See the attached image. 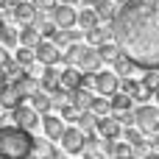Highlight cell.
Returning a JSON list of instances; mask_svg holds the SVG:
<instances>
[{"label": "cell", "instance_id": "cell-1", "mask_svg": "<svg viewBox=\"0 0 159 159\" xmlns=\"http://www.w3.org/2000/svg\"><path fill=\"white\" fill-rule=\"evenodd\" d=\"M112 42L137 67H159V0H126L112 20Z\"/></svg>", "mask_w": 159, "mask_h": 159}, {"label": "cell", "instance_id": "cell-2", "mask_svg": "<svg viewBox=\"0 0 159 159\" xmlns=\"http://www.w3.org/2000/svg\"><path fill=\"white\" fill-rule=\"evenodd\" d=\"M34 134L20 126H0V159H28Z\"/></svg>", "mask_w": 159, "mask_h": 159}, {"label": "cell", "instance_id": "cell-3", "mask_svg": "<svg viewBox=\"0 0 159 159\" xmlns=\"http://www.w3.org/2000/svg\"><path fill=\"white\" fill-rule=\"evenodd\" d=\"M134 126L140 131H148V134H157L159 131V106H148V103H140L134 109Z\"/></svg>", "mask_w": 159, "mask_h": 159}, {"label": "cell", "instance_id": "cell-4", "mask_svg": "<svg viewBox=\"0 0 159 159\" xmlns=\"http://www.w3.org/2000/svg\"><path fill=\"white\" fill-rule=\"evenodd\" d=\"M11 120H14V126H20V129H25V131H34V129L39 126V112H36L34 106H25V103H20L17 109H11Z\"/></svg>", "mask_w": 159, "mask_h": 159}, {"label": "cell", "instance_id": "cell-5", "mask_svg": "<svg viewBox=\"0 0 159 159\" xmlns=\"http://www.w3.org/2000/svg\"><path fill=\"white\" fill-rule=\"evenodd\" d=\"M61 148L67 151V154H73V157H78L81 151H84V145H87V134L78 129V126H73V129H64V134H61Z\"/></svg>", "mask_w": 159, "mask_h": 159}, {"label": "cell", "instance_id": "cell-6", "mask_svg": "<svg viewBox=\"0 0 159 159\" xmlns=\"http://www.w3.org/2000/svg\"><path fill=\"white\" fill-rule=\"evenodd\" d=\"M48 14H50V20H53L59 28H73V25L78 22V11H75L70 3H56Z\"/></svg>", "mask_w": 159, "mask_h": 159}, {"label": "cell", "instance_id": "cell-7", "mask_svg": "<svg viewBox=\"0 0 159 159\" xmlns=\"http://www.w3.org/2000/svg\"><path fill=\"white\" fill-rule=\"evenodd\" d=\"M92 84H95V89L101 92V95H115L117 89H120V78L115 75V73H106V70H98V73H92Z\"/></svg>", "mask_w": 159, "mask_h": 159}, {"label": "cell", "instance_id": "cell-8", "mask_svg": "<svg viewBox=\"0 0 159 159\" xmlns=\"http://www.w3.org/2000/svg\"><path fill=\"white\" fill-rule=\"evenodd\" d=\"M34 56H36V61H39V64H45V67H48V64H59L61 50H59L50 39H42V42L34 48Z\"/></svg>", "mask_w": 159, "mask_h": 159}, {"label": "cell", "instance_id": "cell-9", "mask_svg": "<svg viewBox=\"0 0 159 159\" xmlns=\"http://www.w3.org/2000/svg\"><path fill=\"white\" fill-rule=\"evenodd\" d=\"M95 131H98V137H101V140H117V137L123 134V126L117 123V117H109V115H103V117H98V123H95Z\"/></svg>", "mask_w": 159, "mask_h": 159}, {"label": "cell", "instance_id": "cell-10", "mask_svg": "<svg viewBox=\"0 0 159 159\" xmlns=\"http://www.w3.org/2000/svg\"><path fill=\"white\" fill-rule=\"evenodd\" d=\"M101 56H98V50L89 45V48H81V53H78V61H75V67L78 70H84V73H98L101 70Z\"/></svg>", "mask_w": 159, "mask_h": 159}, {"label": "cell", "instance_id": "cell-11", "mask_svg": "<svg viewBox=\"0 0 159 159\" xmlns=\"http://www.w3.org/2000/svg\"><path fill=\"white\" fill-rule=\"evenodd\" d=\"M39 123H42V129H45V137H48V140H53V143H59V140H61V134H64V129H67V126H64V120H61L59 115H50V112H45V117H42Z\"/></svg>", "mask_w": 159, "mask_h": 159}, {"label": "cell", "instance_id": "cell-12", "mask_svg": "<svg viewBox=\"0 0 159 159\" xmlns=\"http://www.w3.org/2000/svg\"><path fill=\"white\" fill-rule=\"evenodd\" d=\"M84 78H87V73L78 70L75 64H73V67H64V70L59 73V84H61L64 89H70V92L78 89V87H84Z\"/></svg>", "mask_w": 159, "mask_h": 159}, {"label": "cell", "instance_id": "cell-13", "mask_svg": "<svg viewBox=\"0 0 159 159\" xmlns=\"http://www.w3.org/2000/svg\"><path fill=\"white\" fill-rule=\"evenodd\" d=\"M103 151L112 159H131L134 157V148L129 143H120V140H103Z\"/></svg>", "mask_w": 159, "mask_h": 159}, {"label": "cell", "instance_id": "cell-14", "mask_svg": "<svg viewBox=\"0 0 159 159\" xmlns=\"http://www.w3.org/2000/svg\"><path fill=\"white\" fill-rule=\"evenodd\" d=\"M20 103H25V98L20 95V89H17L14 84H6V87L0 89V106L11 112V109H17Z\"/></svg>", "mask_w": 159, "mask_h": 159}, {"label": "cell", "instance_id": "cell-15", "mask_svg": "<svg viewBox=\"0 0 159 159\" xmlns=\"http://www.w3.org/2000/svg\"><path fill=\"white\" fill-rule=\"evenodd\" d=\"M53 140H48V137H34V145H31V154L28 159H50L53 157Z\"/></svg>", "mask_w": 159, "mask_h": 159}, {"label": "cell", "instance_id": "cell-16", "mask_svg": "<svg viewBox=\"0 0 159 159\" xmlns=\"http://www.w3.org/2000/svg\"><path fill=\"white\" fill-rule=\"evenodd\" d=\"M34 14H36V8H34V3H31V0L14 3V8H11V17H14L20 25H31V22H34Z\"/></svg>", "mask_w": 159, "mask_h": 159}, {"label": "cell", "instance_id": "cell-17", "mask_svg": "<svg viewBox=\"0 0 159 159\" xmlns=\"http://www.w3.org/2000/svg\"><path fill=\"white\" fill-rule=\"evenodd\" d=\"M92 98H95V92H92L89 87H78V89L70 92V103H73L78 112H87V109L92 106Z\"/></svg>", "mask_w": 159, "mask_h": 159}, {"label": "cell", "instance_id": "cell-18", "mask_svg": "<svg viewBox=\"0 0 159 159\" xmlns=\"http://www.w3.org/2000/svg\"><path fill=\"white\" fill-rule=\"evenodd\" d=\"M123 137H126V143L134 148V154H145L148 151V143L143 140V131H137V126H129V129H123Z\"/></svg>", "mask_w": 159, "mask_h": 159}, {"label": "cell", "instance_id": "cell-19", "mask_svg": "<svg viewBox=\"0 0 159 159\" xmlns=\"http://www.w3.org/2000/svg\"><path fill=\"white\" fill-rule=\"evenodd\" d=\"M17 39H20V45H25V48H36V45L42 42V34H39L36 25H22V31H17Z\"/></svg>", "mask_w": 159, "mask_h": 159}, {"label": "cell", "instance_id": "cell-20", "mask_svg": "<svg viewBox=\"0 0 159 159\" xmlns=\"http://www.w3.org/2000/svg\"><path fill=\"white\" fill-rule=\"evenodd\" d=\"M92 8H95L98 20H103V22H112L115 14H117V3H115V0H95Z\"/></svg>", "mask_w": 159, "mask_h": 159}, {"label": "cell", "instance_id": "cell-21", "mask_svg": "<svg viewBox=\"0 0 159 159\" xmlns=\"http://www.w3.org/2000/svg\"><path fill=\"white\" fill-rule=\"evenodd\" d=\"M84 36H87V42H89L92 48H98V45H103V42L112 39V28H101V25H95V28L84 31Z\"/></svg>", "mask_w": 159, "mask_h": 159}, {"label": "cell", "instance_id": "cell-22", "mask_svg": "<svg viewBox=\"0 0 159 159\" xmlns=\"http://www.w3.org/2000/svg\"><path fill=\"white\" fill-rule=\"evenodd\" d=\"M28 101H31V106H34L39 115H45V112H50V109H53V103H50V95H48L45 89H36V92H31V95H28Z\"/></svg>", "mask_w": 159, "mask_h": 159}, {"label": "cell", "instance_id": "cell-23", "mask_svg": "<svg viewBox=\"0 0 159 159\" xmlns=\"http://www.w3.org/2000/svg\"><path fill=\"white\" fill-rule=\"evenodd\" d=\"M112 64H115V75H117V78H129V75L137 70V64H134V61H131L126 53H120V56H117Z\"/></svg>", "mask_w": 159, "mask_h": 159}, {"label": "cell", "instance_id": "cell-24", "mask_svg": "<svg viewBox=\"0 0 159 159\" xmlns=\"http://www.w3.org/2000/svg\"><path fill=\"white\" fill-rule=\"evenodd\" d=\"M0 73H3V78H6V84H14V81H17V78H22L28 70H25L22 64H17V61H11V59H8V61L0 67Z\"/></svg>", "mask_w": 159, "mask_h": 159}, {"label": "cell", "instance_id": "cell-25", "mask_svg": "<svg viewBox=\"0 0 159 159\" xmlns=\"http://www.w3.org/2000/svg\"><path fill=\"white\" fill-rule=\"evenodd\" d=\"M56 84H59V70H56V64H48V67L42 70V75H39V89L50 92Z\"/></svg>", "mask_w": 159, "mask_h": 159}, {"label": "cell", "instance_id": "cell-26", "mask_svg": "<svg viewBox=\"0 0 159 159\" xmlns=\"http://www.w3.org/2000/svg\"><path fill=\"white\" fill-rule=\"evenodd\" d=\"M14 87L20 89V95H22V98H28L31 92H36V89H39V78H34V75H28V73H25L22 78H17V81H14Z\"/></svg>", "mask_w": 159, "mask_h": 159}, {"label": "cell", "instance_id": "cell-27", "mask_svg": "<svg viewBox=\"0 0 159 159\" xmlns=\"http://www.w3.org/2000/svg\"><path fill=\"white\" fill-rule=\"evenodd\" d=\"M109 103H112V112H129L131 106H134V101H131V95H126V92H115V95H109Z\"/></svg>", "mask_w": 159, "mask_h": 159}, {"label": "cell", "instance_id": "cell-28", "mask_svg": "<svg viewBox=\"0 0 159 159\" xmlns=\"http://www.w3.org/2000/svg\"><path fill=\"white\" fill-rule=\"evenodd\" d=\"M101 20H98V14H95V8L89 6V8H84V11H78V22L75 25H81V31H89V28H95Z\"/></svg>", "mask_w": 159, "mask_h": 159}, {"label": "cell", "instance_id": "cell-29", "mask_svg": "<svg viewBox=\"0 0 159 159\" xmlns=\"http://www.w3.org/2000/svg\"><path fill=\"white\" fill-rule=\"evenodd\" d=\"M95 50H98V56H101V61H115V59L120 56V48H117V45H115L112 39H109V42H103V45H98Z\"/></svg>", "mask_w": 159, "mask_h": 159}, {"label": "cell", "instance_id": "cell-30", "mask_svg": "<svg viewBox=\"0 0 159 159\" xmlns=\"http://www.w3.org/2000/svg\"><path fill=\"white\" fill-rule=\"evenodd\" d=\"M81 48H84V45H78V42H70V45L64 48V53L59 56V61H64V67H73V64L78 61V53H81Z\"/></svg>", "mask_w": 159, "mask_h": 159}, {"label": "cell", "instance_id": "cell-31", "mask_svg": "<svg viewBox=\"0 0 159 159\" xmlns=\"http://www.w3.org/2000/svg\"><path fill=\"white\" fill-rule=\"evenodd\" d=\"M14 61H17V64H22V67L31 73V64L36 61V56H34V48H25V45H20V50H17Z\"/></svg>", "mask_w": 159, "mask_h": 159}, {"label": "cell", "instance_id": "cell-32", "mask_svg": "<svg viewBox=\"0 0 159 159\" xmlns=\"http://www.w3.org/2000/svg\"><path fill=\"white\" fill-rule=\"evenodd\" d=\"M0 45H3V48H17V45H20L17 31H14L11 25H6V22L0 25Z\"/></svg>", "mask_w": 159, "mask_h": 159}, {"label": "cell", "instance_id": "cell-33", "mask_svg": "<svg viewBox=\"0 0 159 159\" xmlns=\"http://www.w3.org/2000/svg\"><path fill=\"white\" fill-rule=\"evenodd\" d=\"M48 95H50V103H53L56 109H59V106H64V103L70 101V89H64L61 84H56V87H53Z\"/></svg>", "mask_w": 159, "mask_h": 159}, {"label": "cell", "instance_id": "cell-34", "mask_svg": "<svg viewBox=\"0 0 159 159\" xmlns=\"http://www.w3.org/2000/svg\"><path fill=\"white\" fill-rule=\"evenodd\" d=\"M89 112H95L98 117L109 115V112H112V103H109V98H106V95H103V98H92V106H89Z\"/></svg>", "mask_w": 159, "mask_h": 159}, {"label": "cell", "instance_id": "cell-35", "mask_svg": "<svg viewBox=\"0 0 159 159\" xmlns=\"http://www.w3.org/2000/svg\"><path fill=\"white\" fill-rule=\"evenodd\" d=\"M140 84H143V87H148V89L154 92V89H157V87H159V67H148Z\"/></svg>", "mask_w": 159, "mask_h": 159}, {"label": "cell", "instance_id": "cell-36", "mask_svg": "<svg viewBox=\"0 0 159 159\" xmlns=\"http://www.w3.org/2000/svg\"><path fill=\"white\" fill-rule=\"evenodd\" d=\"M78 115H81V112H78V109H75V106H73L70 101H67L64 106H59V117H61V120H70V123H78Z\"/></svg>", "mask_w": 159, "mask_h": 159}, {"label": "cell", "instance_id": "cell-37", "mask_svg": "<svg viewBox=\"0 0 159 159\" xmlns=\"http://www.w3.org/2000/svg\"><path fill=\"white\" fill-rule=\"evenodd\" d=\"M137 87H140V81H134L131 75H129V78H120V92L134 95V92H137Z\"/></svg>", "mask_w": 159, "mask_h": 159}, {"label": "cell", "instance_id": "cell-38", "mask_svg": "<svg viewBox=\"0 0 159 159\" xmlns=\"http://www.w3.org/2000/svg\"><path fill=\"white\" fill-rule=\"evenodd\" d=\"M50 42H53L56 48H67V45H70V39H67V31H64V28H59V31L50 36Z\"/></svg>", "mask_w": 159, "mask_h": 159}, {"label": "cell", "instance_id": "cell-39", "mask_svg": "<svg viewBox=\"0 0 159 159\" xmlns=\"http://www.w3.org/2000/svg\"><path fill=\"white\" fill-rule=\"evenodd\" d=\"M115 117H117V123H120L123 129L134 126V112H131V109H129V112H115Z\"/></svg>", "mask_w": 159, "mask_h": 159}, {"label": "cell", "instance_id": "cell-40", "mask_svg": "<svg viewBox=\"0 0 159 159\" xmlns=\"http://www.w3.org/2000/svg\"><path fill=\"white\" fill-rule=\"evenodd\" d=\"M31 3H34L36 11H50V8L56 6V0H31Z\"/></svg>", "mask_w": 159, "mask_h": 159}, {"label": "cell", "instance_id": "cell-41", "mask_svg": "<svg viewBox=\"0 0 159 159\" xmlns=\"http://www.w3.org/2000/svg\"><path fill=\"white\" fill-rule=\"evenodd\" d=\"M81 154H84V159H103V154H101V151H95L92 145H87Z\"/></svg>", "mask_w": 159, "mask_h": 159}, {"label": "cell", "instance_id": "cell-42", "mask_svg": "<svg viewBox=\"0 0 159 159\" xmlns=\"http://www.w3.org/2000/svg\"><path fill=\"white\" fill-rule=\"evenodd\" d=\"M64 31H67V39H70V42H78V39L84 36V31H73V28H64Z\"/></svg>", "mask_w": 159, "mask_h": 159}, {"label": "cell", "instance_id": "cell-43", "mask_svg": "<svg viewBox=\"0 0 159 159\" xmlns=\"http://www.w3.org/2000/svg\"><path fill=\"white\" fill-rule=\"evenodd\" d=\"M148 145H151V151H159V131H157V134H154V140H151Z\"/></svg>", "mask_w": 159, "mask_h": 159}, {"label": "cell", "instance_id": "cell-44", "mask_svg": "<svg viewBox=\"0 0 159 159\" xmlns=\"http://www.w3.org/2000/svg\"><path fill=\"white\" fill-rule=\"evenodd\" d=\"M6 61H8V53H6V48H3V45H0V67H3V64H6Z\"/></svg>", "mask_w": 159, "mask_h": 159}, {"label": "cell", "instance_id": "cell-45", "mask_svg": "<svg viewBox=\"0 0 159 159\" xmlns=\"http://www.w3.org/2000/svg\"><path fill=\"white\" fill-rule=\"evenodd\" d=\"M145 159H159V151H151V154H148Z\"/></svg>", "mask_w": 159, "mask_h": 159}, {"label": "cell", "instance_id": "cell-46", "mask_svg": "<svg viewBox=\"0 0 159 159\" xmlns=\"http://www.w3.org/2000/svg\"><path fill=\"white\" fill-rule=\"evenodd\" d=\"M50 159H64V157H61V154H59V151H53V157H50Z\"/></svg>", "mask_w": 159, "mask_h": 159}, {"label": "cell", "instance_id": "cell-47", "mask_svg": "<svg viewBox=\"0 0 159 159\" xmlns=\"http://www.w3.org/2000/svg\"><path fill=\"white\" fill-rule=\"evenodd\" d=\"M3 87H6V78H3V73H0V89H3Z\"/></svg>", "mask_w": 159, "mask_h": 159}, {"label": "cell", "instance_id": "cell-48", "mask_svg": "<svg viewBox=\"0 0 159 159\" xmlns=\"http://www.w3.org/2000/svg\"><path fill=\"white\" fill-rule=\"evenodd\" d=\"M3 22H6V11H0V25H3Z\"/></svg>", "mask_w": 159, "mask_h": 159}, {"label": "cell", "instance_id": "cell-49", "mask_svg": "<svg viewBox=\"0 0 159 159\" xmlns=\"http://www.w3.org/2000/svg\"><path fill=\"white\" fill-rule=\"evenodd\" d=\"M154 98H157V103H159V87H157V89H154Z\"/></svg>", "mask_w": 159, "mask_h": 159}, {"label": "cell", "instance_id": "cell-50", "mask_svg": "<svg viewBox=\"0 0 159 159\" xmlns=\"http://www.w3.org/2000/svg\"><path fill=\"white\" fill-rule=\"evenodd\" d=\"M81 3H87V6H95V0H81Z\"/></svg>", "mask_w": 159, "mask_h": 159}, {"label": "cell", "instance_id": "cell-51", "mask_svg": "<svg viewBox=\"0 0 159 159\" xmlns=\"http://www.w3.org/2000/svg\"><path fill=\"white\" fill-rule=\"evenodd\" d=\"M59 3H70V6H73V3H78V0H59Z\"/></svg>", "mask_w": 159, "mask_h": 159}, {"label": "cell", "instance_id": "cell-52", "mask_svg": "<svg viewBox=\"0 0 159 159\" xmlns=\"http://www.w3.org/2000/svg\"><path fill=\"white\" fill-rule=\"evenodd\" d=\"M131 159H145V157H140V154H134V157H131Z\"/></svg>", "mask_w": 159, "mask_h": 159}, {"label": "cell", "instance_id": "cell-53", "mask_svg": "<svg viewBox=\"0 0 159 159\" xmlns=\"http://www.w3.org/2000/svg\"><path fill=\"white\" fill-rule=\"evenodd\" d=\"M11 3H22V0H11Z\"/></svg>", "mask_w": 159, "mask_h": 159}, {"label": "cell", "instance_id": "cell-54", "mask_svg": "<svg viewBox=\"0 0 159 159\" xmlns=\"http://www.w3.org/2000/svg\"><path fill=\"white\" fill-rule=\"evenodd\" d=\"M115 3H126V0H115Z\"/></svg>", "mask_w": 159, "mask_h": 159}, {"label": "cell", "instance_id": "cell-55", "mask_svg": "<svg viewBox=\"0 0 159 159\" xmlns=\"http://www.w3.org/2000/svg\"><path fill=\"white\" fill-rule=\"evenodd\" d=\"M73 159H75V157H73Z\"/></svg>", "mask_w": 159, "mask_h": 159}]
</instances>
